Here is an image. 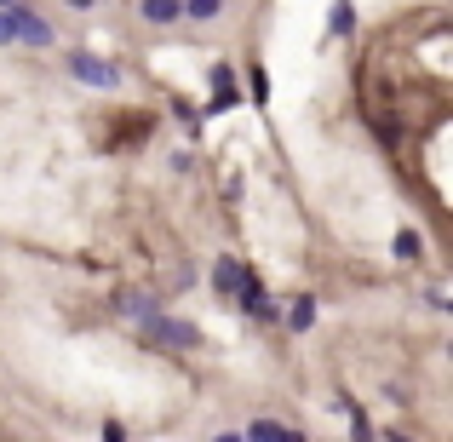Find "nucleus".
<instances>
[{
	"label": "nucleus",
	"instance_id": "nucleus-1",
	"mask_svg": "<svg viewBox=\"0 0 453 442\" xmlns=\"http://www.w3.org/2000/svg\"><path fill=\"white\" fill-rule=\"evenodd\" d=\"M138 333H144L150 345H161V351H201V345H207V333H201L189 316H173V310H155Z\"/></svg>",
	"mask_w": 453,
	"mask_h": 442
},
{
	"label": "nucleus",
	"instance_id": "nucleus-2",
	"mask_svg": "<svg viewBox=\"0 0 453 442\" xmlns=\"http://www.w3.org/2000/svg\"><path fill=\"white\" fill-rule=\"evenodd\" d=\"M69 75L87 81V87H98V92H115V87H121V64L92 58V52H69Z\"/></svg>",
	"mask_w": 453,
	"mask_h": 442
},
{
	"label": "nucleus",
	"instance_id": "nucleus-3",
	"mask_svg": "<svg viewBox=\"0 0 453 442\" xmlns=\"http://www.w3.org/2000/svg\"><path fill=\"white\" fill-rule=\"evenodd\" d=\"M207 87H212L207 115H224V110H235V104H242V75H235V64H224V58L207 69Z\"/></svg>",
	"mask_w": 453,
	"mask_h": 442
},
{
	"label": "nucleus",
	"instance_id": "nucleus-4",
	"mask_svg": "<svg viewBox=\"0 0 453 442\" xmlns=\"http://www.w3.org/2000/svg\"><path fill=\"white\" fill-rule=\"evenodd\" d=\"M12 23H18V46H35V52H46V46H58V29L41 18V12L23 0V6H12Z\"/></svg>",
	"mask_w": 453,
	"mask_h": 442
},
{
	"label": "nucleus",
	"instance_id": "nucleus-5",
	"mask_svg": "<svg viewBox=\"0 0 453 442\" xmlns=\"http://www.w3.org/2000/svg\"><path fill=\"white\" fill-rule=\"evenodd\" d=\"M247 270H253V265H242V259L219 253V259H212V293H219V299H235V293L247 288Z\"/></svg>",
	"mask_w": 453,
	"mask_h": 442
},
{
	"label": "nucleus",
	"instance_id": "nucleus-6",
	"mask_svg": "<svg viewBox=\"0 0 453 442\" xmlns=\"http://www.w3.org/2000/svg\"><path fill=\"white\" fill-rule=\"evenodd\" d=\"M155 310H161V299H155V293H144V288H121V293H115V316L138 322V328H144V322L155 316Z\"/></svg>",
	"mask_w": 453,
	"mask_h": 442
},
{
	"label": "nucleus",
	"instance_id": "nucleus-7",
	"mask_svg": "<svg viewBox=\"0 0 453 442\" xmlns=\"http://www.w3.org/2000/svg\"><path fill=\"white\" fill-rule=\"evenodd\" d=\"M281 328H288V333H310V328H316V293L293 299V305L281 310Z\"/></svg>",
	"mask_w": 453,
	"mask_h": 442
},
{
	"label": "nucleus",
	"instance_id": "nucleus-8",
	"mask_svg": "<svg viewBox=\"0 0 453 442\" xmlns=\"http://www.w3.org/2000/svg\"><path fill=\"white\" fill-rule=\"evenodd\" d=\"M242 442H304V437H299V431H288L281 420H253V425L242 431Z\"/></svg>",
	"mask_w": 453,
	"mask_h": 442
},
{
	"label": "nucleus",
	"instance_id": "nucleus-9",
	"mask_svg": "<svg viewBox=\"0 0 453 442\" xmlns=\"http://www.w3.org/2000/svg\"><path fill=\"white\" fill-rule=\"evenodd\" d=\"M138 18L155 23V29H166V23L184 18V6H178V0H138Z\"/></svg>",
	"mask_w": 453,
	"mask_h": 442
},
{
	"label": "nucleus",
	"instance_id": "nucleus-10",
	"mask_svg": "<svg viewBox=\"0 0 453 442\" xmlns=\"http://www.w3.org/2000/svg\"><path fill=\"white\" fill-rule=\"evenodd\" d=\"M178 6H184L189 23H212V18L224 12V0H178Z\"/></svg>",
	"mask_w": 453,
	"mask_h": 442
},
{
	"label": "nucleus",
	"instance_id": "nucleus-11",
	"mask_svg": "<svg viewBox=\"0 0 453 442\" xmlns=\"http://www.w3.org/2000/svg\"><path fill=\"white\" fill-rule=\"evenodd\" d=\"M390 253H396V259H419L425 253L419 230H396V236H390Z\"/></svg>",
	"mask_w": 453,
	"mask_h": 442
},
{
	"label": "nucleus",
	"instance_id": "nucleus-12",
	"mask_svg": "<svg viewBox=\"0 0 453 442\" xmlns=\"http://www.w3.org/2000/svg\"><path fill=\"white\" fill-rule=\"evenodd\" d=\"M242 98L270 104V75H265V69H247V92H242Z\"/></svg>",
	"mask_w": 453,
	"mask_h": 442
},
{
	"label": "nucleus",
	"instance_id": "nucleus-13",
	"mask_svg": "<svg viewBox=\"0 0 453 442\" xmlns=\"http://www.w3.org/2000/svg\"><path fill=\"white\" fill-rule=\"evenodd\" d=\"M350 29H356V6L339 0V6H333V35H350Z\"/></svg>",
	"mask_w": 453,
	"mask_h": 442
},
{
	"label": "nucleus",
	"instance_id": "nucleus-14",
	"mask_svg": "<svg viewBox=\"0 0 453 442\" xmlns=\"http://www.w3.org/2000/svg\"><path fill=\"white\" fill-rule=\"evenodd\" d=\"M350 442H373V425H367V414H350Z\"/></svg>",
	"mask_w": 453,
	"mask_h": 442
},
{
	"label": "nucleus",
	"instance_id": "nucleus-15",
	"mask_svg": "<svg viewBox=\"0 0 453 442\" xmlns=\"http://www.w3.org/2000/svg\"><path fill=\"white\" fill-rule=\"evenodd\" d=\"M0 46H18V23H12V12H0Z\"/></svg>",
	"mask_w": 453,
	"mask_h": 442
},
{
	"label": "nucleus",
	"instance_id": "nucleus-16",
	"mask_svg": "<svg viewBox=\"0 0 453 442\" xmlns=\"http://www.w3.org/2000/svg\"><path fill=\"white\" fill-rule=\"evenodd\" d=\"M104 442H127V425L121 420H104Z\"/></svg>",
	"mask_w": 453,
	"mask_h": 442
},
{
	"label": "nucleus",
	"instance_id": "nucleus-17",
	"mask_svg": "<svg viewBox=\"0 0 453 442\" xmlns=\"http://www.w3.org/2000/svg\"><path fill=\"white\" fill-rule=\"evenodd\" d=\"M212 442H242V431H219V437H212Z\"/></svg>",
	"mask_w": 453,
	"mask_h": 442
},
{
	"label": "nucleus",
	"instance_id": "nucleus-18",
	"mask_svg": "<svg viewBox=\"0 0 453 442\" xmlns=\"http://www.w3.org/2000/svg\"><path fill=\"white\" fill-rule=\"evenodd\" d=\"M385 442H413V437L408 431H385Z\"/></svg>",
	"mask_w": 453,
	"mask_h": 442
},
{
	"label": "nucleus",
	"instance_id": "nucleus-19",
	"mask_svg": "<svg viewBox=\"0 0 453 442\" xmlns=\"http://www.w3.org/2000/svg\"><path fill=\"white\" fill-rule=\"evenodd\" d=\"M64 6H75V12H87V6H92V0H64Z\"/></svg>",
	"mask_w": 453,
	"mask_h": 442
}]
</instances>
